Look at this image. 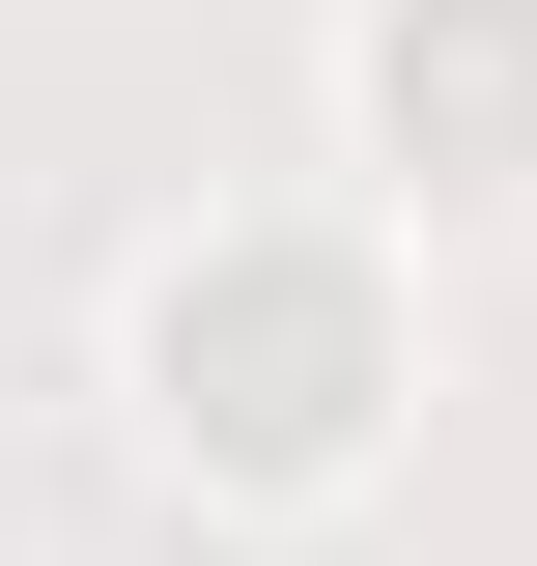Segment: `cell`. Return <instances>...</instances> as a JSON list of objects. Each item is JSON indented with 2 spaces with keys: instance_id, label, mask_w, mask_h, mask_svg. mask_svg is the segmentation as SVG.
Returning <instances> with one entry per match:
<instances>
[{
  "instance_id": "6da1fadb",
  "label": "cell",
  "mask_w": 537,
  "mask_h": 566,
  "mask_svg": "<svg viewBox=\"0 0 537 566\" xmlns=\"http://www.w3.org/2000/svg\"><path fill=\"white\" fill-rule=\"evenodd\" d=\"M170 397H199L227 453H339V424H368V283H339V255L170 283Z\"/></svg>"
},
{
  "instance_id": "7a4b0ae2",
  "label": "cell",
  "mask_w": 537,
  "mask_h": 566,
  "mask_svg": "<svg viewBox=\"0 0 537 566\" xmlns=\"http://www.w3.org/2000/svg\"><path fill=\"white\" fill-rule=\"evenodd\" d=\"M397 142L509 170V142H537V0H397Z\"/></svg>"
}]
</instances>
